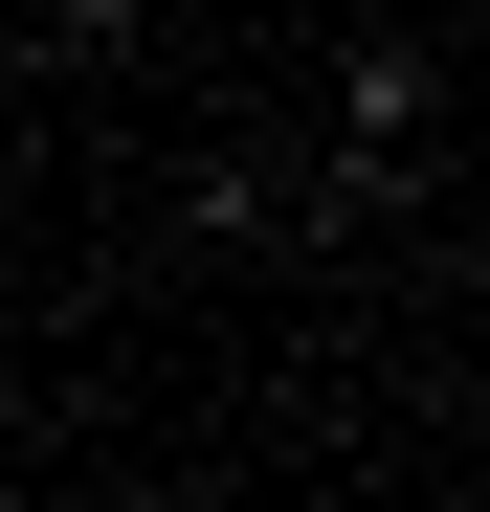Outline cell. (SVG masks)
Wrapping results in <instances>:
<instances>
[{
	"label": "cell",
	"instance_id": "3957f363",
	"mask_svg": "<svg viewBox=\"0 0 490 512\" xmlns=\"http://www.w3.org/2000/svg\"><path fill=\"white\" fill-rule=\"evenodd\" d=\"M0 401H23V312H0Z\"/></svg>",
	"mask_w": 490,
	"mask_h": 512
},
{
	"label": "cell",
	"instance_id": "7a4b0ae2",
	"mask_svg": "<svg viewBox=\"0 0 490 512\" xmlns=\"http://www.w3.org/2000/svg\"><path fill=\"white\" fill-rule=\"evenodd\" d=\"M67 23H90V45H134V23H156V0H67Z\"/></svg>",
	"mask_w": 490,
	"mask_h": 512
},
{
	"label": "cell",
	"instance_id": "6da1fadb",
	"mask_svg": "<svg viewBox=\"0 0 490 512\" xmlns=\"http://www.w3.org/2000/svg\"><path fill=\"white\" fill-rule=\"evenodd\" d=\"M424 112H446V90H424V45H401V23H379V45L335 67V134H357V156H401V134H424Z\"/></svg>",
	"mask_w": 490,
	"mask_h": 512
}]
</instances>
